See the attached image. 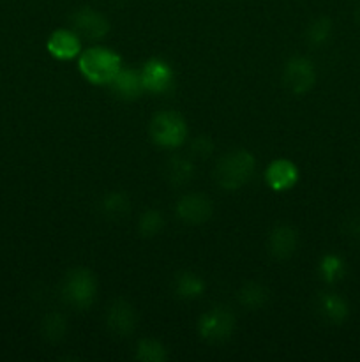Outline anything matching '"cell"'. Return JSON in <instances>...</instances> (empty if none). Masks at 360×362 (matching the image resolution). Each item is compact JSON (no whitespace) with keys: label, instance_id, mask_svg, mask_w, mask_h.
I'll list each match as a JSON object with an SVG mask.
<instances>
[{"label":"cell","instance_id":"ac0fdd59","mask_svg":"<svg viewBox=\"0 0 360 362\" xmlns=\"http://www.w3.org/2000/svg\"><path fill=\"white\" fill-rule=\"evenodd\" d=\"M131 211V200L124 191H112L106 193L101 200V212L106 219L116 221L120 218H126Z\"/></svg>","mask_w":360,"mask_h":362},{"label":"cell","instance_id":"2e32d148","mask_svg":"<svg viewBox=\"0 0 360 362\" xmlns=\"http://www.w3.org/2000/svg\"><path fill=\"white\" fill-rule=\"evenodd\" d=\"M173 292L179 299L193 300L205 292V283L194 272H179L173 279Z\"/></svg>","mask_w":360,"mask_h":362},{"label":"cell","instance_id":"d4e9b609","mask_svg":"<svg viewBox=\"0 0 360 362\" xmlns=\"http://www.w3.org/2000/svg\"><path fill=\"white\" fill-rule=\"evenodd\" d=\"M191 151H193V154L198 156V158H207V156H210L212 151H214V144H212L210 138L201 134V136H196L193 140Z\"/></svg>","mask_w":360,"mask_h":362},{"label":"cell","instance_id":"7c38bea8","mask_svg":"<svg viewBox=\"0 0 360 362\" xmlns=\"http://www.w3.org/2000/svg\"><path fill=\"white\" fill-rule=\"evenodd\" d=\"M265 180L274 191H288L299 180V170L288 159H275L268 165L267 172H265Z\"/></svg>","mask_w":360,"mask_h":362},{"label":"cell","instance_id":"6da1fadb","mask_svg":"<svg viewBox=\"0 0 360 362\" xmlns=\"http://www.w3.org/2000/svg\"><path fill=\"white\" fill-rule=\"evenodd\" d=\"M256 168V159L249 151H232L219 159L215 166L214 179L219 187L226 191H235L242 187L253 177Z\"/></svg>","mask_w":360,"mask_h":362},{"label":"cell","instance_id":"8992f818","mask_svg":"<svg viewBox=\"0 0 360 362\" xmlns=\"http://www.w3.org/2000/svg\"><path fill=\"white\" fill-rule=\"evenodd\" d=\"M282 81H284L286 88L296 95L309 92L316 81V71H314L313 62L306 57L289 59L282 71Z\"/></svg>","mask_w":360,"mask_h":362},{"label":"cell","instance_id":"ba28073f","mask_svg":"<svg viewBox=\"0 0 360 362\" xmlns=\"http://www.w3.org/2000/svg\"><path fill=\"white\" fill-rule=\"evenodd\" d=\"M73 28L78 35L85 39H102L109 32V21L101 13L94 11L92 7H81L71 16Z\"/></svg>","mask_w":360,"mask_h":362},{"label":"cell","instance_id":"30bf717a","mask_svg":"<svg viewBox=\"0 0 360 362\" xmlns=\"http://www.w3.org/2000/svg\"><path fill=\"white\" fill-rule=\"evenodd\" d=\"M106 325L115 336L127 338V336L133 334L138 325L136 311L127 300H115L108 308V313H106Z\"/></svg>","mask_w":360,"mask_h":362},{"label":"cell","instance_id":"7a4b0ae2","mask_svg":"<svg viewBox=\"0 0 360 362\" xmlns=\"http://www.w3.org/2000/svg\"><path fill=\"white\" fill-rule=\"evenodd\" d=\"M78 67L80 73L95 85H109L116 73L122 69L120 57L108 48H90L83 52Z\"/></svg>","mask_w":360,"mask_h":362},{"label":"cell","instance_id":"8fae6325","mask_svg":"<svg viewBox=\"0 0 360 362\" xmlns=\"http://www.w3.org/2000/svg\"><path fill=\"white\" fill-rule=\"evenodd\" d=\"M49 55L55 57L59 60H71L74 57L80 55L81 41L80 35L74 30H67V28H60L49 35L48 42H46Z\"/></svg>","mask_w":360,"mask_h":362},{"label":"cell","instance_id":"44dd1931","mask_svg":"<svg viewBox=\"0 0 360 362\" xmlns=\"http://www.w3.org/2000/svg\"><path fill=\"white\" fill-rule=\"evenodd\" d=\"M332 21L327 16H320L309 23L306 30V41L311 46H321L330 39Z\"/></svg>","mask_w":360,"mask_h":362},{"label":"cell","instance_id":"9c48e42d","mask_svg":"<svg viewBox=\"0 0 360 362\" xmlns=\"http://www.w3.org/2000/svg\"><path fill=\"white\" fill-rule=\"evenodd\" d=\"M145 90L152 94H164L173 85V71L168 62L161 59H150L140 71Z\"/></svg>","mask_w":360,"mask_h":362},{"label":"cell","instance_id":"7402d4cb","mask_svg":"<svg viewBox=\"0 0 360 362\" xmlns=\"http://www.w3.org/2000/svg\"><path fill=\"white\" fill-rule=\"evenodd\" d=\"M168 357L166 346L157 339H141L136 346V359L143 362H162Z\"/></svg>","mask_w":360,"mask_h":362},{"label":"cell","instance_id":"603a6c76","mask_svg":"<svg viewBox=\"0 0 360 362\" xmlns=\"http://www.w3.org/2000/svg\"><path fill=\"white\" fill-rule=\"evenodd\" d=\"M162 228H164V219H162L161 212L155 211V209L143 212V216H141L140 221H138V232H140V235L145 237V239L155 237Z\"/></svg>","mask_w":360,"mask_h":362},{"label":"cell","instance_id":"5b68a950","mask_svg":"<svg viewBox=\"0 0 360 362\" xmlns=\"http://www.w3.org/2000/svg\"><path fill=\"white\" fill-rule=\"evenodd\" d=\"M235 329V317L229 310L222 306H215L201 315L198 322V334L208 343H221L232 336Z\"/></svg>","mask_w":360,"mask_h":362},{"label":"cell","instance_id":"277c9868","mask_svg":"<svg viewBox=\"0 0 360 362\" xmlns=\"http://www.w3.org/2000/svg\"><path fill=\"white\" fill-rule=\"evenodd\" d=\"M187 136V124L180 113L159 112L150 120V138L161 147L175 148L184 144Z\"/></svg>","mask_w":360,"mask_h":362},{"label":"cell","instance_id":"52a82bcc","mask_svg":"<svg viewBox=\"0 0 360 362\" xmlns=\"http://www.w3.org/2000/svg\"><path fill=\"white\" fill-rule=\"evenodd\" d=\"M212 211H214L212 202L200 193L184 194L176 202V216L186 225H203L212 218Z\"/></svg>","mask_w":360,"mask_h":362},{"label":"cell","instance_id":"9a60e30c","mask_svg":"<svg viewBox=\"0 0 360 362\" xmlns=\"http://www.w3.org/2000/svg\"><path fill=\"white\" fill-rule=\"evenodd\" d=\"M318 311L330 324H341L348 317V304L335 293H323L318 299Z\"/></svg>","mask_w":360,"mask_h":362},{"label":"cell","instance_id":"5bb4252c","mask_svg":"<svg viewBox=\"0 0 360 362\" xmlns=\"http://www.w3.org/2000/svg\"><path fill=\"white\" fill-rule=\"evenodd\" d=\"M109 85H112L113 92L120 99H126V101H133V99L140 98L141 92L145 90L140 71L134 69H120Z\"/></svg>","mask_w":360,"mask_h":362},{"label":"cell","instance_id":"3957f363","mask_svg":"<svg viewBox=\"0 0 360 362\" xmlns=\"http://www.w3.org/2000/svg\"><path fill=\"white\" fill-rule=\"evenodd\" d=\"M97 293V281L88 269L76 267L67 272L62 283V297L74 310H87L92 306Z\"/></svg>","mask_w":360,"mask_h":362},{"label":"cell","instance_id":"4fadbf2b","mask_svg":"<svg viewBox=\"0 0 360 362\" xmlns=\"http://www.w3.org/2000/svg\"><path fill=\"white\" fill-rule=\"evenodd\" d=\"M299 247V232L293 226H275L268 237V251L277 260H286Z\"/></svg>","mask_w":360,"mask_h":362},{"label":"cell","instance_id":"e0dca14e","mask_svg":"<svg viewBox=\"0 0 360 362\" xmlns=\"http://www.w3.org/2000/svg\"><path fill=\"white\" fill-rule=\"evenodd\" d=\"M194 175V165L182 156H173L164 165V177L172 186H186Z\"/></svg>","mask_w":360,"mask_h":362},{"label":"cell","instance_id":"d6986e66","mask_svg":"<svg viewBox=\"0 0 360 362\" xmlns=\"http://www.w3.org/2000/svg\"><path fill=\"white\" fill-rule=\"evenodd\" d=\"M268 300V290L260 283H246L242 288L239 290V303L242 304L246 310H260L267 304Z\"/></svg>","mask_w":360,"mask_h":362},{"label":"cell","instance_id":"ffe728a7","mask_svg":"<svg viewBox=\"0 0 360 362\" xmlns=\"http://www.w3.org/2000/svg\"><path fill=\"white\" fill-rule=\"evenodd\" d=\"M42 338L48 339L49 343H59L66 338L67 322L66 317L60 313H49L42 318L41 324Z\"/></svg>","mask_w":360,"mask_h":362},{"label":"cell","instance_id":"4316f807","mask_svg":"<svg viewBox=\"0 0 360 362\" xmlns=\"http://www.w3.org/2000/svg\"><path fill=\"white\" fill-rule=\"evenodd\" d=\"M356 20H359V23H360V7L356 9Z\"/></svg>","mask_w":360,"mask_h":362},{"label":"cell","instance_id":"484cf974","mask_svg":"<svg viewBox=\"0 0 360 362\" xmlns=\"http://www.w3.org/2000/svg\"><path fill=\"white\" fill-rule=\"evenodd\" d=\"M346 232L352 237H360V218H353L346 223Z\"/></svg>","mask_w":360,"mask_h":362},{"label":"cell","instance_id":"cb8c5ba5","mask_svg":"<svg viewBox=\"0 0 360 362\" xmlns=\"http://www.w3.org/2000/svg\"><path fill=\"white\" fill-rule=\"evenodd\" d=\"M344 262L341 260L335 255H327V257L321 258L320 262V274L323 278V281L327 283H335L344 276Z\"/></svg>","mask_w":360,"mask_h":362}]
</instances>
